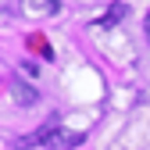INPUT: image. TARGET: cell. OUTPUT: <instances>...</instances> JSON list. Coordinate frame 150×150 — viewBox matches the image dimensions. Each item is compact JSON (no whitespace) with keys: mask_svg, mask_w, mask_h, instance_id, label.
Instances as JSON below:
<instances>
[{"mask_svg":"<svg viewBox=\"0 0 150 150\" xmlns=\"http://www.w3.org/2000/svg\"><path fill=\"white\" fill-rule=\"evenodd\" d=\"M11 93H14V100H18V104H25V107L36 104V89H32L29 82H11Z\"/></svg>","mask_w":150,"mask_h":150,"instance_id":"obj_1","label":"cell"},{"mask_svg":"<svg viewBox=\"0 0 150 150\" xmlns=\"http://www.w3.org/2000/svg\"><path fill=\"white\" fill-rule=\"evenodd\" d=\"M125 11H129L125 4H111V11H107V14L100 18V22H97V25H104V29H111V25H115V22H118V18H125Z\"/></svg>","mask_w":150,"mask_h":150,"instance_id":"obj_2","label":"cell"},{"mask_svg":"<svg viewBox=\"0 0 150 150\" xmlns=\"http://www.w3.org/2000/svg\"><path fill=\"white\" fill-rule=\"evenodd\" d=\"M32 47H36V50H40V54H43V57H54V54H50V47H47V43L40 40V36H36V40H32Z\"/></svg>","mask_w":150,"mask_h":150,"instance_id":"obj_3","label":"cell"},{"mask_svg":"<svg viewBox=\"0 0 150 150\" xmlns=\"http://www.w3.org/2000/svg\"><path fill=\"white\" fill-rule=\"evenodd\" d=\"M146 40H150V14H146Z\"/></svg>","mask_w":150,"mask_h":150,"instance_id":"obj_4","label":"cell"}]
</instances>
